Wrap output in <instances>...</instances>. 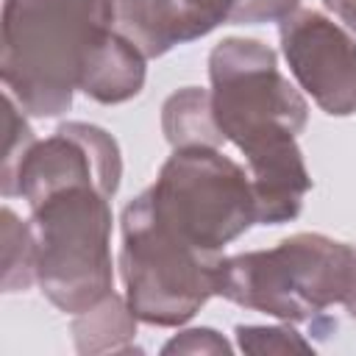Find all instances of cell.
<instances>
[{
    "mask_svg": "<svg viewBox=\"0 0 356 356\" xmlns=\"http://www.w3.org/2000/svg\"><path fill=\"white\" fill-rule=\"evenodd\" d=\"M209 78L217 128L248 159L256 222H292L312 189V175L295 142L309 122L303 95L278 72L275 50L245 36H225L214 44Z\"/></svg>",
    "mask_w": 356,
    "mask_h": 356,
    "instance_id": "obj_1",
    "label": "cell"
},
{
    "mask_svg": "<svg viewBox=\"0 0 356 356\" xmlns=\"http://www.w3.org/2000/svg\"><path fill=\"white\" fill-rule=\"evenodd\" d=\"M114 28L111 0H6L0 78L31 117H61L97 39Z\"/></svg>",
    "mask_w": 356,
    "mask_h": 356,
    "instance_id": "obj_2",
    "label": "cell"
},
{
    "mask_svg": "<svg viewBox=\"0 0 356 356\" xmlns=\"http://www.w3.org/2000/svg\"><path fill=\"white\" fill-rule=\"evenodd\" d=\"M356 275V250L323 234H292L270 250L222 256L214 295L284 323L323 320L345 303Z\"/></svg>",
    "mask_w": 356,
    "mask_h": 356,
    "instance_id": "obj_3",
    "label": "cell"
},
{
    "mask_svg": "<svg viewBox=\"0 0 356 356\" xmlns=\"http://www.w3.org/2000/svg\"><path fill=\"white\" fill-rule=\"evenodd\" d=\"M111 197L95 186H67L31 206L33 267L44 298L81 314L114 292Z\"/></svg>",
    "mask_w": 356,
    "mask_h": 356,
    "instance_id": "obj_4",
    "label": "cell"
},
{
    "mask_svg": "<svg viewBox=\"0 0 356 356\" xmlns=\"http://www.w3.org/2000/svg\"><path fill=\"white\" fill-rule=\"evenodd\" d=\"M120 222V275L136 320L156 328L189 323L214 295L222 256L203 253L164 228L142 192L122 209Z\"/></svg>",
    "mask_w": 356,
    "mask_h": 356,
    "instance_id": "obj_5",
    "label": "cell"
},
{
    "mask_svg": "<svg viewBox=\"0 0 356 356\" xmlns=\"http://www.w3.org/2000/svg\"><path fill=\"white\" fill-rule=\"evenodd\" d=\"M142 195L164 228L211 256L256 222L250 175L220 147H175Z\"/></svg>",
    "mask_w": 356,
    "mask_h": 356,
    "instance_id": "obj_6",
    "label": "cell"
},
{
    "mask_svg": "<svg viewBox=\"0 0 356 356\" xmlns=\"http://www.w3.org/2000/svg\"><path fill=\"white\" fill-rule=\"evenodd\" d=\"M122 178L117 139L89 122H64L53 136L36 139L17 175V195L36 206L67 186H95L114 197Z\"/></svg>",
    "mask_w": 356,
    "mask_h": 356,
    "instance_id": "obj_7",
    "label": "cell"
},
{
    "mask_svg": "<svg viewBox=\"0 0 356 356\" xmlns=\"http://www.w3.org/2000/svg\"><path fill=\"white\" fill-rule=\"evenodd\" d=\"M278 36L300 89L325 114L350 117L356 111V39L312 8L281 19Z\"/></svg>",
    "mask_w": 356,
    "mask_h": 356,
    "instance_id": "obj_8",
    "label": "cell"
},
{
    "mask_svg": "<svg viewBox=\"0 0 356 356\" xmlns=\"http://www.w3.org/2000/svg\"><path fill=\"white\" fill-rule=\"evenodd\" d=\"M236 0H111L114 31L134 42L145 58L203 39L231 19Z\"/></svg>",
    "mask_w": 356,
    "mask_h": 356,
    "instance_id": "obj_9",
    "label": "cell"
},
{
    "mask_svg": "<svg viewBox=\"0 0 356 356\" xmlns=\"http://www.w3.org/2000/svg\"><path fill=\"white\" fill-rule=\"evenodd\" d=\"M145 56L120 31H106L78 78V89L103 106H117L136 97L145 86Z\"/></svg>",
    "mask_w": 356,
    "mask_h": 356,
    "instance_id": "obj_10",
    "label": "cell"
},
{
    "mask_svg": "<svg viewBox=\"0 0 356 356\" xmlns=\"http://www.w3.org/2000/svg\"><path fill=\"white\" fill-rule=\"evenodd\" d=\"M136 314L131 312L128 300L111 292L97 306L75 314L72 320V337L75 348L83 356L97 353H128L134 350L128 342L136 337Z\"/></svg>",
    "mask_w": 356,
    "mask_h": 356,
    "instance_id": "obj_11",
    "label": "cell"
},
{
    "mask_svg": "<svg viewBox=\"0 0 356 356\" xmlns=\"http://www.w3.org/2000/svg\"><path fill=\"white\" fill-rule=\"evenodd\" d=\"M161 131L175 147H220L225 142L211 111V92L186 86L161 106Z\"/></svg>",
    "mask_w": 356,
    "mask_h": 356,
    "instance_id": "obj_12",
    "label": "cell"
},
{
    "mask_svg": "<svg viewBox=\"0 0 356 356\" xmlns=\"http://www.w3.org/2000/svg\"><path fill=\"white\" fill-rule=\"evenodd\" d=\"M0 248H3V292H22L36 281L33 267V236L28 220L22 222L8 206L0 211Z\"/></svg>",
    "mask_w": 356,
    "mask_h": 356,
    "instance_id": "obj_13",
    "label": "cell"
},
{
    "mask_svg": "<svg viewBox=\"0 0 356 356\" xmlns=\"http://www.w3.org/2000/svg\"><path fill=\"white\" fill-rule=\"evenodd\" d=\"M6 128H8V139H6V150H3V172H0V192L6 197L17 195V175L19 167L25 161V156L31 153V147L36 145V136L28 125V120L22 117L25 111L19 108V103L6 95Z\"/></svg>",
    "mask_w": 356,
    "mask_h": 356,
    "instance_id": "obj_14",
    "label": "cell"
},
{
    "mask_svg": "<svg viewBox=\"0 0 356 356\" xmlns=\"http://www.w3.org/2000/svg\"><path fill=\"white\" fill-rule=\"evenodd\" d=\"M236 345L245 353H314L312 342H306L289 323L284 325H236Z\"/></svg>",
    "mask_w": 356,
    "mask_h": 356,
    "instance_id": "obj_15",
    "label": "cell"
},
{
    "mask_svg": "<svg viewBox=\"0 0 356 356\" xmlns=\"http://www.w3.org/2000/svg\"><path fill=\"white\" fill-rule=\"evenodd\" d=\"M300 0H236L231 19L234 25H259V22H281L295 14Z\"/></svg>",
    "mask_w": 356,
    "mask_h": 356,
    "instance_id": "obj_16",
    "label": "cell"
},
{
    "mask_svg": "<svg viewBox=\"0 0 356 356\" xmlns=\"http://www.w3.org/2000/svg\"><path fill=\"white\" fill-rule=\"evenodd\" d=\"M161 353L164 356H170V353H231V345L214 328H186V331L175 334L161 348Z\"/></svg>",
    "mask_w": 356,
    "mask_h": 356,
    "instance_id": "obj_17",
    "label": "cell"
},
{
    "mask_svg": "<svg viewBox=\"0 0 356 356\" xmlns=\"http://www.w3.org/2000/svg\"><path fill=\"white\" fill-rule=\"evenodd\" d=\"M328 11H334L353 33H356V0H323Z\"/></svg>",
    "mask_w": 356,
    "mask_h": 356,
    "instance_id": "obj_18",
    "label": "cell"
},
{
    "mask_svg": "<svg viewBox=\"0 0 356 356\" xmlns=\"http://www.w3.org/2000/svg\"><path fill=\"white\" fill-rule=\"evenodd\" d=\"M345 309H348V314L356 320V275H353V286H350V292H348V298H345Z\"/></svg>",
    "mask_w": 356,
    "mask_h": 356,
    "instance_id": "obj_19",
    "label": "cell"
}]
</instances>
